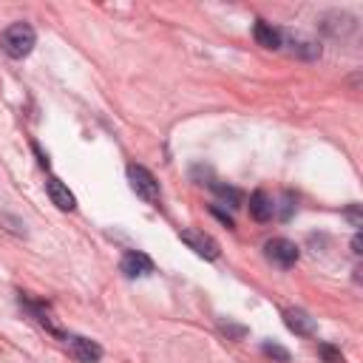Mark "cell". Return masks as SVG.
I'll list each match as a JSON object with an SVG mask.
<instances>
[{"label":"cell","instance_id":"16","mask_svg":"<svg viewBox=\"0 0 363 363\" xmlns=\"http://www.w3.org/2000/svg\"><path fill=\"white\" fill-rule=\"evenodd\" d=\"M221 329L230 332V335H235V337H244V332H247L244 326H227V323H221Z\"/></svg>","mask_w":363,"mask_h":363},{"label":"cell","instance_id":"7","mask_svg":"<svg viewBox=\"0 0 363 363\" xmlns=\"http://www.w3.org/2000/svg\"><path fill=\"white\" fill-rule=\"evenodd\" d=\"M45 193H48V199H51V204H57V210H65V213H71L74 207H77V199H74V193L60 182V179H48L45 182Z\"/></svg>","mask_w":363,"mask_h":363},{"label":"cell","instance_id":"6","mask_svg":"<svg viewBox=\"0 0 363 363\" xmlns=\"http://www.w3.org/2000/svg\"><path fill=\"white\" fill-rule=\"evenodd\" d=\"M119 269H122L128 278H145V275L153 272V261H150V255H145V252H139V250H128V252L122 255V261H119Z\"/></svg>","mask_w":363,"mask_h":363},{"label":"cell","instance_id":"12","mask_svg":"<svg viewBox=\"0 0 363 363\" xmlns=\"http://www.w3.org/2000/svg\"><path fill=\"white\" fill-rule=\"evenodd\" d=\"M207 184H210L221 199H230V204H233V207L241 201V193H238V190H233V187H227V184H218V182H207Z\"/></svg>","mask_w":363,"mask_h":363},{"label":"cell","instance_id":"2","mask_svg":"<svg viewBox=\"0 0 363 363\" xmlns=\"http://www.w3.org/2000/svg\"><path fill=\"white\" fill-rule=\"evenodd\" d=\"M128 182H130L133 193H136L139 199H145L147 204H156V201H159L162 190H159L156 176H153L147 167H142V164H128Z\"/></svg>","mask_w":363,"mask_h":363},{"label":"cell","instance_id":"8","mask_svg":"<svg viewBox=\"0 0 363 363\" xmlns=\"http://www.w3.org/2000/svg\"><path fill=\"white\" fill-rule=\"evenodd\" d=\"M284 323L295 335H315V318H309V312H303V309H286Z\"/></svg>","mask_w":363,"mask_h":363},{"label":"cell","instance_id":"17","mask_svg":"<svg viewBox=\"0 0 363 363\" xmlns=\"http://www.w3.org/2000/svg\"><path fill=\"white\" fill-rule=\"evenodd\" d=\"M34 153H37V162H40V167H48V156H45V153H43L37 145H34Z\"/></svg>","mask_w":363,"mask_h":363},{"label":"cell","instance_id":"18","mask_svg":"<svg viewBox=\"0 0 363 363\" xmlns=\"http://www.w3.org/2000/svg\"><path fill=\"white\" fill-rule=\"evenodd\" d=\"M213 216H218V218H221V221H224V224H227V227H233V218H230V216H227V213H221V210H218V207H213Z\"/></svg>","mask_w":363,"mask_h":363},{"label":"cell","instance_id":"14","mask_svg":"<svg viewBox=\"0 0 363 363\" xmlns=\"http://www.w3.org/2000/svg\"><path fill=\"white\" fill-rule=\"evenodd\" d=\"M318 352H320V357H323L326 363H343L340 352H335V349H332V346H326V343H320V346H318Z\"/></svg>","mask_w":363,"mask_h":363},{"label":"cell","instance_id":"15","mask_svg":"<svg viewBox=\"0 0 363 363\" xmlns=\"http://www.w3.org/2000/svg\"><path fill=\"white\" fill-rule=\"evenodd\" d=\"M343 216L349 218V224H352V227H360V224H363V216H360V204H352V207H349Z\"/></svg>","mask_w":363,"mask_h":363},{"label":"cell","instance_id":"19","mask_svg":"<svg viewBox=\"0 0 363 363\" xmlns=\"http://www.w3.org/2000/svg\"><path fill=\"white\" fill-rule=\"evenodd\" d=\"M352 252H354V255H360V252H363V250H360V233L352 238Z\"/></svg>","mask_w":363,"mask_h":363},{"label":"cell","instance_id":"13","mask_svg":"<svg viewBox=\"0 0 363 363\" xmlns=\"http://www.w3.org/2000/svg\"><path fill=\"white\" fill-rule=\"evenodd\" d=\"M264 354H269V357H275V360H281V363L289 360V352H286L284 346H278V343H264Z\"/></svg>","mask_w":363,"mask_h":363},{"label":"cell","instance_id":"9","mask_svg":"<svg viewBox=\"0 0 363 363\" xmlns=\"http://www.w3.org/2000/svg\"><path fill=\"white\" fill-rule=\"evenodd\" d=\"M252 34H255V43L258 45H264V48H281V31L272 26V23H267V20H255V28H252Z\"/></svg>","mask_w":363,"mask_h":363},{"label":"cell","instance_id":"1","mask_svg":"<svg viewBox=\"0 0 363 363\" xmlns=\"http://www.w3.org/2000/svg\"><path fill=\"white\" fill-rule=\"evenodd\" d=\"M34 43H37V34H34V28H31L28 23H11V26L0 34V48H3L11 60L28 57L31 48H34Z\"/></svg>","mask_w":363,"mask_h":363},{"label":"cell","instance_id":"10","mask_svg":"<svg viewBox=\"0 0 363 363\" xmlns=\"http://www.w3.org/2000/svg\"><path fill=\"white\" fill-rule=\"evenodd\" d=\"M272 213H275L272 199H269L264 190H255V193L250 196V216H252L255 221H269Z\"/></svg>","mask_w":363,"mask_h":363},{"label":"cell","instance_id":"3","mask_svg":"<svg viewBox=\"0 0 363 363\" xmlns=\"http://www.w3.org/2000/svg\"><path fill=\"white\" fill-rule=\"evenodd\" d=\"M179 238H182V241H184L196 255H201V258H207V261H216V258L221 255L218 241H216L210 233L199 230V227H184V230L179 233Z\"/></svg>","mask_w":363,"mask_h":363},{"label":"cell","instance_id":"11","mask_svg":"<svg viewBox=\"0 0 363 363\" xmlns=\"http://www.w3.org/2000/svg\"><path fill=\"white\" fill-rule=\"evenodd\" d=\"M292 54H298V57H303V60H315V57H320V45L312 43V40L298 37V40H292Z\"/></svg>","mask_w":363,"mask_h":363},{"label":"cell","instance_id":"5","mask_svg":"<svg viewBox=\"0 0 363 363\" xmlns=\"http://www.w3.org/2000/svg\"><path fill=\"white\" fill-rule=\"evenodd\" d=\"M65 343L71 349V354L79 360V363H96L102 357V346L91 337H82V335H65Z\"/></svg>","mask_w":363,"mask_h":363},{"label":"cell","instance_id":"4","mask_svg":"<svg viewBox=\"0 0 363 363\" xmlns=\"http://www.w3.org/2000/svg\"><path fill=\"white\" fill-rule=\"evenodd\" d=\"M264 252H267V258L275 264V267H281V269H289L295 261H298V247L289 241V238H269L267 241V247H264Z\"/></svg>","mask_w":363,"mask_h":363}]
</instances>
